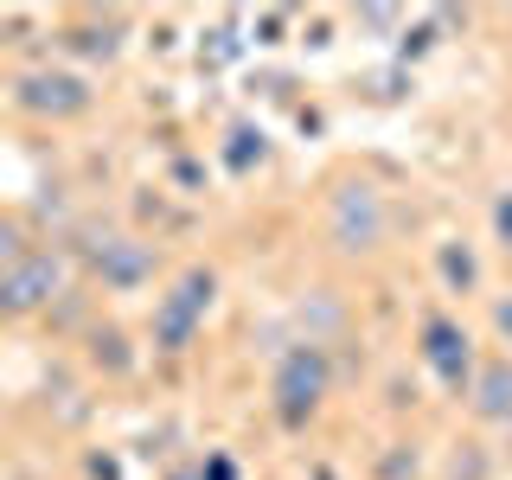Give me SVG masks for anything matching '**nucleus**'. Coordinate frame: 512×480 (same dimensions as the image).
Instances as JSON below:
<instances>
[{
	"mask_svg": "<svg viewBox=\"0 0 512 480\" xmlns=\"http://www.w3.org/2000/svg\"><path fill=\"white\" fill-rule=\"evenodd\" d=\"M212 295H218V276H212V269H205V263L186 269V276L154 301V346L160 352H186L192 333H199V320H205V308H212Z\"/></svg>",
	"mask_w": 512,
	"mask_h": 480,
	"instance_id": "nucleus-1",
	"label": "nucleus"
},
{
	"mask_svg": "<svg viewBox=\"0 0 512 480\" xmlns=\"http://www.w3.org/2000/svg\"><path fill=\"white\" fill-rule=\"evenodd\" d=\"M276 416L288 429H301L308 416L320 410V397H327V352H320L314 340L308 346H295V352H282V365H276Z\"/></svg>",
	"mask_w": 512,
	"mask_h": 480,
	"instance_id": "nucleus-2",
	"label": "nucleus"
},
{
	"mask_svg": "<svg viewBox=\"0 0 512 480\" xmlns=\"http://www.w3.org/2000/svg\"><path fill=\"white\" fill-rule=\"evenodd\" d=\"M423 359H429V372H436L448 391H468L474 384V340H468L461 320H448V314L423 320Z\"/></svg>",
	"mask_w": 512,
	"mask_h": 480,
	"instance_id": "nucleus-3",
	"label": "nucleus"
},
{
	"mask_svg": "<svg viewBox=\"0 0 512 480\" xmlns=\"http://www.w3.org/2000/svg\"><path fill=\"white\" fill-rule=\"evenodd\" d=\"M13 103L32 109V116H77V109H90V90L71 71H32V77H20Z\"/></svg>",
	"mask_w": 512,
	"mask_h": 480,
	"instance_id": "nucleus-4",
	"label": "nucleus"
},
{
	"mask_svg": "<svg viewBox=\"0 0 512 480\" xmlns=\"http://www.w3.org/2000/svg\"><path fill=\"white\" fill-rule=\"evenodd\" d=\"M384 231V205L372 186H346L340 199H333V237H340L346 250H372Z\"/></svg>",
	"mask_w": 512,
	"mask_h": 480,
	"instance_id": "nucleus-5",
	"label": "nucleus"
},
{
	"mask_svg": "<svg viewBox=\"0 0 512 480\" xmlns=\"http://www.w3.org/2000/svg\"><path fill=\"white\" fill-rule=\"evenodd\" d=\"M52 288H58V256H20V263H7L0 295H7V314H32V308H45Z\"/></svg>",
	"mask_w": 512,
	"mask_h": 480,
	"instance_id": "nucleus-6",
	"label": "nucleus"
},
{
	"mask_svg": "<svg viewBox=\"0 0 512 480\" xmlns=\"http://www.w3.org/2000/svg\"><path fill=\"white\" fill-rule=\"evenodd\" d=\"M96 276H103V288H116V295L141 288V282L154 276V244H135V237H109V244L96 250Z\"/></svg>",
	"mask_w": 512,
	"mask_h": 480,
	"instance_id": "nucleus-7",
	"label": "nucleus"
},
{
	"mask_svg": "<svg viewBox=\"0 0 512 480\" xmlns=\"http://www.w3.org/2000/svg\"><path fill=\"white\" fill-rule=\"evenodd\" d=\"M474 416L512 423V359H493V365L474 372Z\"/></svg>",
	"mask_w": 512,
	"mask_h": 480,
	"instance_id": "nucleus-8",
	"label": "nucleus"
},
{
	"mask_svg": "<svg viewBox=\"0 0 512 480\" xmlns=\"http://www.w3.org/2000/svg\"><path fill=\"white\" fill-rule=\"evenodd\" d=\"M436 263H442V282L455 288V295H468V288L480 282V263H474V250H468V244H442Z\"/></svg>",
	"mask_w": 512,
	"mask_h": 480,
	"instance_id": "nucleus-9",
	"label": "nucleus"
},
{
	"mask_svg": "<svg viewBox=\"0 0 512 480\" xmlns=\"http://www.w3.org/2000/svg\"><path fill=\"white\" fill-rule=\"evenodd\" d=\"M250 160H263V128H231L224 167H231V173H250Z\"/></svg>",
	"mask_w": 512,
	"mask_h": 480,
	"instance_id": "nucleus-10",
	"label": "nucleus"
},
{
	"mask_svg": "<svg viewBox=\"0 0 512 480\" xmlns=\"http://www.w3.org/2000/svg\"><path fill=\"white\" fill-rule=\"evenodd\" d=\"M199 480H237V461L231 455H205L199 461Z\"/></svg>",
	"mask_w": 512,
	"mask_h": 480,
	"instance_id": "nucleus-11",
	"label": "nucleus"
},
{
	"mask_svg": "<svg viewBox=\"0 0 512 480\" xmlns=\"http://www.w3.org/2000/svg\"><path fill=\"white\" fill-rule=\"evenodd\" d=\"M429 39H436V26H416V32H404V45H397V58H416V52H429Z\"/></svg>",
	"mask_w": 512,
	"mask_h": 480,
	"instance_id": "nucleus-12",
	"label": "nucleus"
},
{
	"mask_svg": "<svg viewBox=\"0 0 512 480\" xmlns=\"http://www.w3.org/2000/svg\"><path fill=\"white\" fill-rule=\"evenodd\" d=\"M493 224H500V237H506V250H512V199H500V212H493Z\"/></svg>",
	"mask_w": 512,
	"mask_h": 480,
	"instance_id": "nucleus-13",
	"label": "nucleus"
},
{
	"mask_svg": "<svg viewBox=\"0 0 512 480\" xmlns=\"http://www.w3.org/2000/svg\"><path fill=\"white\" fill-rule=\"evenodd\" d=\"M493 327H500V340H512V301H500V308H493Z\"/></svg>",
	"mask_w": 512,
	"mask_h": 480,
	"instance_id": "nucleus-14",
	"label": "nucleus"
},
{
	"mask_svg": "<svg viewBox=\"0 0 512 480\" xmlns=\"http://www.w3.org/2000/svg\"><path fill=\"white\" fill-rule=\"evenodd\" d=\"M90 474H96V480H116V461H109V455H96V461H90Z\"/></svg>",
	"mask_w": 512,
	"mask_h": 480,
	"instance_id": "nucleus-15",
	"label": "nucleus"
},
{
	"mask_svg": "<svg viewBox=\"0 0 512 480\" xmlns=\"http://www.w3.org/2000/svg\"><path fill=\"white\" fill-rule=\"evenodd\" d=\"M173 480H199V468H192V474H173Z\"/></svg>",
	"mask_w": 512,
	"mask_h": 480,
	"instance_id": "nucleus-16",
	"label": "nucleus"
}]
</instances>
